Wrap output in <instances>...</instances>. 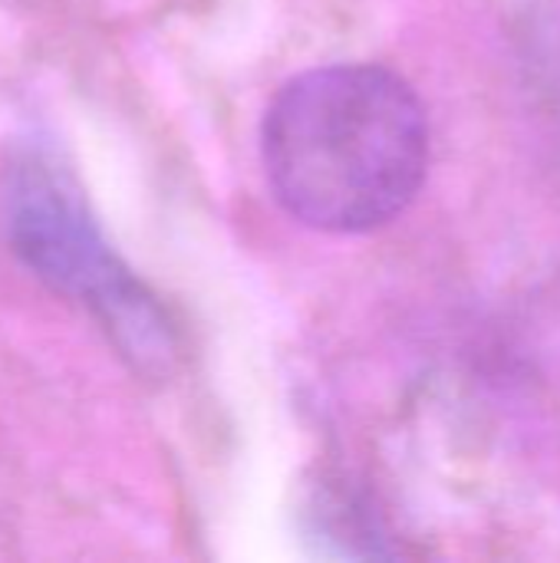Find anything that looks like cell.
<instances>
[{"label": "cell", "mask_w": 560, "mask_h": 563, "mask_svg": "<svg viewBox=\"0 0 560 563\" xmlns=\"http://www.w3.org/2000/svg\"><path fill=\"white\" fill-rule=\"evenodd\" d=\"M261 158L281 208L307 228L356 234L403 214L429 168V122L393 69L337 63L271 102Z\"/></svg>", "instance_id": "cell-1"}, {"label": "cell", "mask_w": 560, "mask_h": 563, "mask_svg": "<svg viewBox=\"0 0 560 563\" xmlns=\"http://www.w3.org/2000/svg\"><path fill=\"white\" fill-rule=\"evenodd\" d=\"M0 231L13 261L79 307L116 353L142 373H165L175 330L155 294L106 241L86 195L46 145H20L0 178Z\"/></svg>", "instance_id": "cell-2"}]
</instances>
